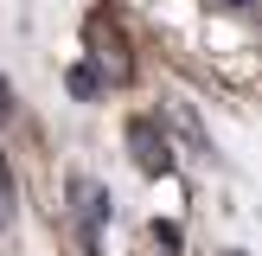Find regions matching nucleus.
Listing matches in <instances>:
<instances>
[{
	"label": "nucleus",
	"instance_id": "obj_1",
	"mask_svg": "<svg viewBox=\"0 0 262 256\" xmlns=\"http://www.w3.org/2000/svg\"><path fill=\"white\" fill-rule=\"evenodd\" d=\"M224 7H250V0H224Z\"/></svg>",
	"mask_w": 262,
	"mask_h": 256
}]
</instances>
